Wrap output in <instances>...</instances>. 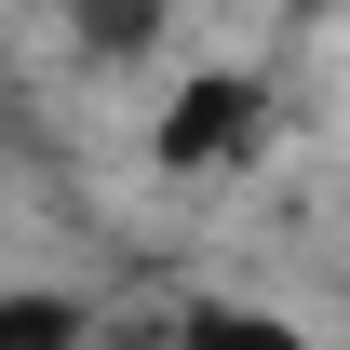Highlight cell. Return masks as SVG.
I'll use <instances>...</instances> for the list:
<instances>
[{
    "label": "cell",
    "mask_w": 350,
    "mask_h": 350,
    "mask_svg": "<svg viewBox=\"0 0 350 350\" xmlns=\"http://www.w3.org/2000/svg\"><path fill=\"white\" fill-rule=\"evenodd\" d=\"M162 350H323V337L283 323V310H256V297H189L162 323Z\"/></svg>",
    "instance_id": "cell-2"
},
{
    "label": "cell",
    "mask_w": 350,
    "mask_h": 350,
    "mask_svg": "<svg viewBox=\"0 0 350 350\" xmlns=\"http://www.w3.org/2000/svg\"><path fill=\"white\" fill-rule=\"evenodd\" d=\"M81 41L94 54H148L162 41V0H81Z\"/></svg>",
    "instance_id": "cell-4"
},
{
    "label": "cell",
    "mask_w": 350,
    "mask_h": 350,
    "mask_svg": "<svg viewBox=\"0 0 350 350\" xmlns=\"http://www.w3.org/2000/svg\"><path fill=\"white\" fill-rule=\"evenodd\" d=\"M94 310L68 297V283H0V350H81Z\"/></svg>",
    "instance_id": "cell-3"
},
{
    "label": "cell",
    "mask_w": 350,
    "mask_h": 350,
    "mask_svg": "<svg viewBox=\"0 0 350 350\" xmlns=\"http://www.w3.org/2000/svg\"><path fill=\"white\" fill-rule=\"evenodd\" d=\"M256 148H269V81H243V68H189L162 94V122H148V162L162 175H229Z\"/></svg>",
    "instance_id": "cell-1"
}]
</instances>
